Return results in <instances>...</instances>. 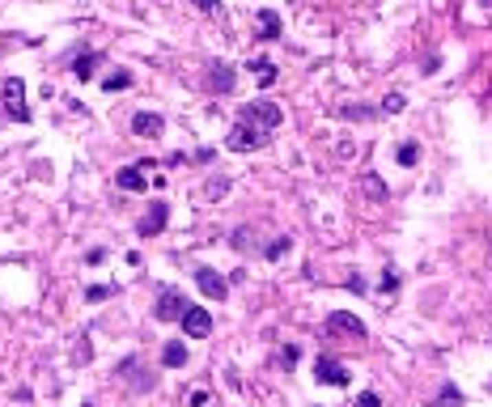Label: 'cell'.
I'll return each instance as SVG.
<instances>
[{"label": "cell", "mask_w": 492, "mask_h": 407, "mask_svg": "<svg viewBox=\"0 0 492 407\" xmlns=\"http://www.w3.org/2000/svg\"><path fill=\"white\" fill-rule=\"evenodd\" d=\"M149 170H157V162H132V166H123L119 174H115V187L119 191H144V178H149Z\"/></svg>", "instance_id": "cell-4"}, {"label": "cell", "mask_w": 492, "mask_h": 407, "mask_svg": "<svg viewBox=\"0 0 492 407\" xmlns=\"http://www.w3.org/2000/svg\"><path fill=\"white\" fill-rule=\"evenodd\" d=\"M77 340H81V344L72 348V361H81V365H85V361H89V344H85V336H77Z\"/></svg>", "instance_id": "cell-28"}, {"label": "cell", "mask_w": 492, "mask_h": 407, "mask_svg": "<svg viewBox=\"0 0 492 407\" xmlns=\"http://www.w3.org/2000/svg\"><path fill=\"white\" fill-rule=\"evenodd\" d=\"M251 68H255V81H259L263 89H272V85H276V64H272V60H255Z\"/></svg>", "instance_id": "cell-16"}, {"label": "cell", "mask_w": 492, "mask_h": 407, "mask_svg": "<svg viewBox=\"0 0 492 407\" xmlns=\"http://www.w3.org/2000/svg\"><path fill=\"white\" fill-rule=\"evenodd\" d=\"M267 127H259V123H251V119H242L238 115V123L230 127V136H225V148H234V153H251V148H263L267 144Z\"/></svg>", "instance_id": "cell-1"}, {"label": "cell", "mask_w": 492, "mask_h": 407, "mask_svg": "<svg viewBox=\"0 0 492 407\" xmlns=\"http://www.w3.org/2000/svg\"><path fill=\"white\" fill-rule=\"evenodd\" d=\"M183 331H187L191 340H204L208 331H212V314L204 310V305H191V310L183 314Z\"/></svg>", "instance_id": "cell-11"}, {"label": "cell", "mask_w": 492, "mask_h": 407, "mask_svg": "<svg viewBox=\"0 0 492 407\" xmlns=\"http://www.w3.org/2000/svg\"><path fill=\"white\" fill-rule=\"evenodd\" d=\"M166 221H170V204H166V199H153L149 212L140 217V238H157L161 229H166Z\"/></svg>", "instance_id": "cell-8"}, {"label": "cell", "mask_w": 492, "mask_h": 407, "mask_svg": "<svg viewBox=\"0 0 492 407\" xmlns=\"http://www.w3.org/2000/svg\"><path fill=\"white\" fill-rule=\"evenodd\" d=\"M327 331H331V336H353V340H365V322H361L357 314H348V310H335V314L327 318Z\"/></svg>", "instance_id": "cell-10"}, {"label": "cell", "mask_w": 492, "mask_h": 407, "mask_svg": "<svg viewBox=\"0 0 492 407\" xmlns=\"http://www.w3.org/2000/svg\"><path fill=\"white\" fill-rule=\"evenodd\" d=\"M98 64H102V56H98V51H85L81 60H72V72H77V81H89Z\"/></svg>", "instance_id": "cell-15"}, {"label": "cell", "mask_w": 492, "mask_h": 407, "mask_svg": "<svg viewBox=\"0 0 492 407\" xmlns=\"http://www.w3.org/2000/svg\"><path fill=\"white\" fill-rule=\"evenodd\" d=\"M5 115L13 123H30V107H26V85H21V76H9V81H5Z\"/></svg>", "instance_id": "cell-2"}, {"label": "cell", "mask_w": 492, "mask_h": 407, "mask_svg": "<svg viewBox=\"0 0 492 407\" xmlns=\"http://www.w3.org/2000/svg\"><path fill=\"white\" fill-rule=\"evenodd\" d=\"M353 407H382V399H378L374 390H361V395L353 399Z\"/></svg>", "instance_id": "cell-25"}, {"label": "cell", "mask_w": 492, "mask_h": 407, "mask_svg": "<svg viewBox=\"0 0 492 407\" xmlns=\"http://www.w3.org/2000/svg\"><path fill=\"white\" fill-rule=\"evenodd\" d=\"M187 310H191V305H187V297H183L179 289H161L153 318H157V322H183V314H187Z\"/></svg>", "instance_id": "cell-3"}, {"label": "cell", "mask_w": 492, "mask_h": 407, "mask_svg": "<svg viewBox=\"0 0 492 407\" xmlns=\"http://www.w3.org/2000/svg\"><path fill=\"white\" fill-rule=\"evenodd\" d=\"M234 81H238V72H234L230 64H221V60H216V64L208 68V89H212V94H230Z\"/></svg>", "instance_id": "cell-12"}, {"label": "cell", "mask_w": 492, "mask_h": 407, "mask_svg": "<svg viewBox=\"0 0 492 407\" xmlns=\"http://www.w3.org/2000/svg\"><path fill=\"white\" fill-rule=\"evenodd\" d=\"M259 38H267V43H272V38H280V30H284V25H280V13L276 9H259Z\"/></svg>", "instance_id": "cell-13"}, {"label": "cell", "mask_w": 492, "mask_h": 407, "mask_svg": "<svg viewBox=\"0 0 492 407\" xmlns=\"http://www.w3.org/2000/svg\"><path fill=\"white\" fill-rule=\"evenodd\" d=\"M111 293H115V285H89V289H85V301H107Z\"/></svg>", "instance_id": "cell-23"}, {"label": "cell", "mask_w": 492, "mask_h": 407, "mask_svg": "<svg viewBox=\"0 0 492 407\" xmlns=\"http://www.w3.org/2000/svg\"><path fill=\"white\" fill-rule=\"evenodd\" d=\"M437 407H462V395H458V386H441V395H437Z\"/></svg>", "instance_id": "cell-20"}, {"label": "cell", "mask_w": 492, "mask_h": 407, "mask_svg": "<svg viewBox=\"0 0 492 407\" xmlns=\"http://www.w3.org/2000/svg\"><path fill=\"white\" fill-rule=\"evenodd\" d=\"M361 187H365L369 195H374V199H386V195H390V191H386V183H382V178H374V174H365V178H361Z\"/></svg>", "instance_id": "cell-19"}, {"label": "cell", "mask_w": 492, "mask_h": 407, "mask_svg": "<svg viewBox=\"0 0 492 407\" xmlns=\"http://www.w3.org/2000/svg\"><path fill=\"white\" fill-rule=\"evenodd\" d=\"M195 285H200V293L208 301H225L230 297V280L221 272H212V267H195Z\"/></svg>", "instance_id": "cell-5"}, {"label": "cell", "mask_w": 492, "mask_h": 407, "mask_svg": "<svg viewBox=\"0 0 492 407\" xmlns=\"http://www.w3.org/2000/svg\"><path fill=\"white\" fill-rule=\"evenodd\" d=\"M128 85H132V72H111L107 81H102L107 94H119V89H128Z\"/></svg>", "instance_id": "cell-18"}, {"label": "cell", "mask_w": 492, "mask_h": 407, "mask_svg": "<svg viewBox=\"0 0 492 407\" xmlns=\"http://www.w3.org/2000/svg\"><path fill=\"white\" fill-rule=\"evenodd\" d=\"M166 132V119L157 115V111H136L132 115V136H140V140H157Z\"/></svg>", "instance_id": "cell-9"}, {"label": "cell", "mask_w": 492, "mask_h": 407, "mask_svg": "<svg viewBox=\"0 0 492 407\" xmlns=\"http://www.w3.org/2000/svg\"><path fill=\"white\" fill-rule=\"evenodd\" d=\"M161 365H166V369H183V365H187V344H183V340H170V344L161 348Z\"/></svg>", "instance_id": "cell-14"}, {"label": "cell", "mask_w": 492, "mask_h": 407, "mask_svg": "<svg viewBox=\"0 0 492 407\" xmlns=\"http://www.w3.org/2000/svg\"><path fill=\"white\" fill-rule=\"evenodd\" d=\"M403 107H407V98H403V94H386V98H382V111H386V115H399Z\"/></svg>", "instance_id": "cell-22"}, {"label": "cell", "mask_w": 492, "mask_h": 407, "mask_svg": "<svg viewBox=\"0 0 492 407\" xmlns=\"http://www.w3.org/2000/svg\"><path fill=\"white\" fill-rule=\"evenodd\" d=\"M242 119H251V123L267 127V132H276V127H280V107H276V102H246Z\"/></svg>", "instance_id": "cell-6"}, {"label": "cell", "mask_w": 492, "mask_h": 407, "mask_svg": "<svg viewBox=\"0 0 492 407\" xmlns=\"http://www.w3.org/2000/svg\"><path fill=\"white\" fill-rule=\"evenodd\" d=\"M395 162H399V166H416V162H421V144H416V140H403V144L395 148Z\"/></svg>", "instance_id": "cell-17"}, {"label": "cell", "mask_w": 492, "mask_h": 407, "mask_svg": "<svg viewBox=\"0 0 492 407\" xmlns=\"http://www.w3.org/2000/svg\"><path fill=\"white\" fill-rule=\"evenodd\" d=\"M339 115H344V119H369L374 111H369V107H344Z\"/></svg>", "instance_id": "cell-27"}, {"label": "cell", "mask_w": 492, "mask_h": 407, "mask_svg": "<svg viewBox=\"0 0 492 407\" xmlns=\"http://www.w3.org/2000/svg\"><path fill=\"white\" fill-rule=\"evenodd\" d=\"M289 246H293V242H289V238L280 234V238H276L272 246H267V259H280V254H289Z\"/></svg>", "instance_id": "cell-24"}, {"label": "cell", "mask_w": 492, "mask_h": 407, "mask_svg": "<svg viewBox=\"0 0 492 407\" xmlns=\"http://www.w3.org/2000/svg\"><path fill=\"white\" fill-rule=\"evenodd\" d=\"M123 373H140V361H123ZM132 386H136V390H140V386L149 390V386H153V377H132Z\"/></svg>", "instance_id": "cell-21"}, {"label": "cell", "mask_w": 492, "mask_h": 407, "mask_svg": "<svg viewBox=\"0 0 492 407\" xmlns=\"http://www.w3.org/2000/svg\"><path fill=\"white\" fill-rule=\"evenodd\" d=\"M200 13H212V17H221V0H191Z\"/></svg>", "instance_id": "cell-26"}, {"label": "cell", "mask_w": 492, "mask_h": 407, "mask_svg": "<svg viewBox=\"0 0 492 407\" xmlns=\"http://www.w3.org/2000/svg\"><path fill=\"white\" fill-rule=\"evenodd\" d=\"M348 369H344L335 356H318L314 361V382H323V386H348Z\"/></svg>", "instance_id": "cell-7"}]
</instances>
